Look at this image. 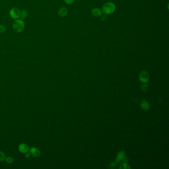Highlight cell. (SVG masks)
Wrapping results in <instances>:
<instances>
[{
    "label": "cell",
    "mask_w": 169,
    "mask_h": 169,
    "mask_svg": "<svg viewBox=\"0 0 169 169\" xmlns=\"http://www.w3.org/2000/svg\"><path fill=\"white\" fill-rule=\"evenodd\" d=\"M101 20H103V21H104V20H106V19H107V17H106V15H101Z\"/></svg>",
    "instance_id": "cell-16"
},
{
    "label": "cell",
    "mask_w": 169,
    "mask_h": 169,
    "mask_svg": "<svg viewBox=\"0 0 169 169\" xmlns=\"http://www.w3.org/2000/svg\"><path fill=\"white\" fill-rule=\"evenodd\" d=\"M115 5L112 2H107L102 7V12L106 15H110L115 12Z\"/></svg>",
    "instance_id": "cell-2"
},
{
    "label": "cell",
    "mask_w": 169,
    "mask_h": 169,
    "mask_svg": "<svg viewBox=\"0 0 169 169\" xmlns=\"http://www.w3.org/2000/svg\"><path fill=\"white\" fill-rule=\"evenodd\" d=\"M102 11L98 8H93L91 11V14L94 17H100L102 15Z\"/></svg>",
    "instance_id": "cell-7"
},
{
    "label": "cell",
    "mask_w": 169,
    "mask_h": 169,
    "mask_svg": "<svg viewBox=\"0 0 169 169\" xmlns=\"http://www.w3.org/2000/svg\"><path fill=\"white\" fill-rule=\"evenodd\" d=\"M20 11L17 8H13L10 10L9 14L12 19H17L20 17Z\"/></svg>",
    "instance_id": "cell-3"
},
{
    "label": "cell",
    "mask_w": 169,
    "mask_h": 169,
    "mask_svg": "<svg viewBox=\"0 0 169 169\" xmlns=\"http://www.w3.org/2000/svg\"><path fill=\"white\" fill-rule=\"evenodd\" d=\"M64 2L67 5H71L74 3L75 0H64Z\"/></svg>",
    "instance_id": "cell-15"
},
{
    "label": "cell",
    "mask_w": 169,
    "mask_h": 169,
    "mask_svg": "<svg viewBox=\"0 0 169 169\" xmlns=\"http://www.w3.org/2000/svg\"><path fill=\"white\" fill-rule=\"evenodd\" d=\"M28 16V12L25 10H22L20 13V17L21 19H25Z\"/></svg>",
    "instance_id": "cell-10"
},
{
    "label": "cell",
    "mask_w": 169,
    "mask_h": 169,
    "mask_svg": "<svg viewBox=\"0 0 169 169\" xmlns=\"http://www.w3.org/2000/svg\"><path fill=\"white\" fill-rule=\"evenodd\" d=\"M58 14L60 17H65L68 14V10L65 7H61L58 10Z\"/></svg>",
    "instance_id": "cell-8"
},
{
    "label": "cell",
    "mask_w": 169,
    "mask_h": 169,
    "mask_svg": "<svg viewBox=\"0 0 169 169\" xmlns=\"http://www.w3.org/2000/svg\"><path fill=\"white\" fill-rule=\"evenodd\" d=\"M29 152L30 153L31 155L34 156L35 157H38L40 155V151L38 148L35 147H33L29 149Z\"/></svg>",
    "instance_id": "cell-5"
},
{
    "label": "cell",
    "mask_w": 169,
    "mask_h": 169,
    "mask_svg": "<svg viewBox=\"0 0 169 169\" xmlns=\"http://www.w3.org/2000/svg\"><path fill=\"white\" fill-rule=\"evenodd\" d=\"M139 77L141 81L143 83H147L149 79V75L147 72L143 71L140 73Z\"/></svg>",
    "instance_id": "cell-4"
},
{
    "label": "cell",
    "mask_w": 169,
    "mask_h": 169,
    "mask_svg": "<svg viewBox=\"0 0 169 169\" xmlns=\"http://www.w3.org/2000/svg\"><path fill=\"white\" fill-rule=\"evenodd\" d=\"M6 157L5 154L2 151H0V161H4L6 160Z\"/></svg>",
    "instance_id": "cell-12"
},
{
    "label": "cell",
    "mask_w": 169,
    "mask_h": 169,
    "mask_svg": "<svg viewBox=\"0 0 169 169\" xmlns=\"http://www.w3.org/2000/svg\"><path fill=\"white\" fill-rule=\"evenodd\" d=\"M31 155L30 153V152H27V153H26V154H25V157L27 158H29L30 157V156Z\"/></svg>",
    "instance_id": "cell-17"
},
{
    "label": "cell",
    "mask_w": 169,
    "mask_h": 169,
    "mask_svg": "<svg viewBox=\"0 0 169 169\" xmlns=\"http://www.w3.org/2000/svg\"><path fill=\"white\" fill-rule=\"evenodd\" d=\"M141 107L143 109L147 110L149 108V105L145 101H143L141 103Z\"/></svg>",
    "instance_id": "cell-11"
},
{
    "label": "cell",
    "mask_w": 169,
    "mask_h": 169,
    "mask_svg": "<svg viewBox=\"0 0 169 169\" xmlns=\"http://www.w3.org/2000/svg\"><path fill=\"white\" fill-rule=\"evenodd\" d=\"M25 28V23L23 19H15L13 23V29L17 33H21L24 30Z\"/></svg>",
    "instance_id": "cell-1"
},
{
    "label": "cell",
    "mask_w": 169,
    "mask_h": 169,
    "mask_svg": "<svg viewBox=\"0 0 169 169\" xmlns=\"http://www.w3.org/2000/svg\"><path fill=\"white\" fill-rule=\"evenodd\" d=\"M18 150L22 153H26L29 151V146L25 143H22L18 146Z\"/></svg>",
    "instance_id": "cell-6"
},
{
    "label": "cell",
    "mask_w": 169,
    "mask_h": 169,
    "mask_svg": "<svg viewBox=\"0 0 169 169\" xmlns=\"http://www.w3.org/2000/svg\"><path fill=\"white\" fill-rule=\"evenodd\" d=\"M6 161L8 163H12L14 162V159L12 157H8L6 159Z\"/></svg>",
    "instance_id": "cell-14"
},
{
    "label": "cell",
    "mask_w": 169,
    "mask_h": 169,
    "mask_svg": "<svg viewBox=\"0 0 169 169\" xmlns=\"http://www.w3.org/2000/svg\"><path fill=\"white\" fill-rule=\"evenodd\" d=\"M126 159V156L125 154V152L123 151L119 152L117 156V159L116 160V162L117 163H119L120 162L125 161Z\"/></svg>",
    "instance_id": "cell-9"
},
{
    "label": "cell",
    "mask_w": 169,
    "mask_h": 169,
    "mask_svg": "<svg viewBox=\"0 0 169 169\" xmlns=\"http://www.w3.org/2000/svg\"><path fill=\"white\" fill-rule=\"evenodd\" d=\"M6 27L3 24H0V33H3L6 31Z\"/></svg>",
    "instance_id": "cell-13"
}]
</instances>
